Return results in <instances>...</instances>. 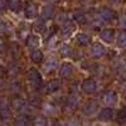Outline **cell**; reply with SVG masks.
Segmentation results:
<instances>
[{"label":"cell","instance_id":"4dcf8cb0","mask_svg":"<svg viewBox=\"0 0 126 126\" xmlns=\"http://www.w3.org/2000/svg\"><path fill=\"white\" fill-rule=\"evenodd\" d=\"M116 119H117L121 124L125 121V110H124V109H121V110L117 112V115H116Z\"/></svg>","mask_w":126,"mask_h":126},{"label":"cell","instance_id":"44dd1931","mask_svg":"<svg viewBox=\"0 0 126 126\" xmlns=\"http://www.w3.org/2000/svg\"><path fill=\"white\" fill-rule=\"evenodd\" d=\"M72 53H73V49L69 44H62L59 47V54L62 57H72Z\"/></svg>","mask_w":126,"mask_h":126},{"label":"cell","instance_id":"5b68a950","mask_svg":"<svg viewBox=\"0 0 126 126\" xmlns=\"http://www.w3.org/2000/svg\"><path fill=\"white\" fill-rule=\"evenodd\" d=\"M81 88H82V91L85 93L91 94L93 92H96V90H97V82H96V79H93V78H86L85 81L82 82Z\"/></svg>","mask_w":126,"mask_h":126},{"label":"cell","instance_id":"2e32d148","mask_svg":"<svg viewBox=\"0 0 126 126\" xmlns=\"http://www.w3.org/2000/svg\"><path fill=\"white\" fill-rule=\"evenodd\" d=\"M56 68H57V59H54V58L47 59L43 66V69L46 73H52L53 71H56Z\"/></svg>","mask_w":126,"mask_h":126},{"label":"cell","instance_id":"e0dca14e","mask_svg":"<svg viewBox=\"0 0 126 126\" xmlns=\"http://www.w3.org/2000/svg\"><path fill=\"white\" fill-rule=\"evenodd\" d=\"M54 14V8L53 5L50 4H47L43 6V12H42V19L43 20H47V19H50Z\"/></svg>","mask_w":126,"mask_h":126},{"label":"cell","instance_id":"f546056e","mask_svg":"<svg viewBox=\"0 0 126 126\" xmlns=\"http://www.w3.org/2000/svg\"><path fill=\"white\" fill-rule=\"evenodd\" d=\"M29 103H30V106H33V107H39L40 106V100H39V97H35V98L32 97Z\"/></svg>","mask_w":126,"mask_h":126},{"label":"cell","instance_id":"ffe728a7","mask_svg":"<svg viewBox=\"0 0 126 126\" xmlns=\"http://www.w3.org/2000/svg\"><path fill=\"white\" fill-rule=\"evenodd\" d=\"M42 110H43V113L46 115V116H48V115H53L57 110L56 105L52 103V102H46L43 105V107H42Z\"/></svg>","mask_w":126,"mask_h":126},{"label":"cell","instance_id":"d4e9b609","mask_svg":"<svg viewBox=\"0 0 126 126\" xmlns=\"http://www.w3.org/2000/svg\"><path fill=\"white\" fill-rule=\"evenodd\" d=\"M34 29L37 32H39V33H40V32H44L46 30V22L42 18L38 19L37 22H35V24H34Z\"/></svg>","mask_w":126,"mask_h":126},{"label":"cell","instance_id":"8fae6325","mask_svg":"<svg viewBox=\"0 0 126 126\" xmlns=\"http://www.w3.org/2000/svg\"><path fill=\"white\" fill-rule=\"evenodd\" d=\"M78 101H79V96H78V93L75 91V90H72L68 94V97H67V107L69 110H73L77 105H78Z\"/></svg>","mask_w":126,"mask_h":126},{"label":"cell","instance_id":"4316f807","mask_svg":"<svg viewBox=\"0 0 126 126\" xmlns=\"http://www.w3.org/2000/svg\"><path fill=\"white\" fill-rule=\"evenodd\" d=\"M64 126H81V122H79V120H78V119L72 117V119H69V120H67V121H66Z\"/></svg>","mask_w":126,"mask_h":126},{"label":"cell","instance_id":"74e56055","mask_svg":"<svg viewBox=\"0 0 126 126\" xmlns=\"http://www.w3.org/2000/svg\"><path fill=\"white\" fill-rule=\"evenodd\" d=\"M111 1H112V3H120L121 0H111Z\"/></svg>","mask_w":126,"mask_h":126},{"label":"cell","instance_id":"30bf717a","mask_svg":"<svg viewBox=\"0 0 126 126\" xmlns=\"http://www.w3.org/2000/svg\"><path fill=\"white\" fill-rule=\"evenodd\" d=\"M59 86H61L59 79H50V81H48L46 85H44V87H43V92L47 93V94L54 93V92L59 88Z\"/></svg>","mask_w":126,"mask_h":126},{"label":"cell","instance_id":"f1b7e54d","mask_svg":"<svg viewBox=\"0 0 126 126\" xmlns=\"http://www.w3.org/2000/svg\"><path fill=\"white\" fill-rule=\"evenodd\" d=\"M14 126H28V121L25 120V117H19L15 121Z\"/></svg>","mask_w":126,"mask_h":126},{"label":"cell","instance_id":"d6986e66","mask_svg":"<svg viewBox=\"0 0 126 126\" xmlns=\"http://www.w3.org/2000/svg\"><path fill=\"white\" fill-rule=\"evenodd\" d=\"M43 52H42L40 49H32L30 52V59L33 61L34 63H40L42 61H43Z\"/></svg>","mask_w":126,"mask_h":126},{"label":"cell","instance_id":"d590c367","mask_svg":"<svg viewBox=\"0 0 126 126\" xmlns=\"http://www.w3.org/2000/svg\"><path fill=\"white\" fill-rule=\"evenodd\" d=\"M0 126H9V124L5 122V121H3V122H0Z\"/></svg>","mask_w":126,"mask_h":126},{"label":"cell","instance_id":"52a82bcc","mask_svg":"<svg viewBox=\"0 0 126 126\" xmlns=\"http://www.w3.org/2000/svg\"><path fill=\"white\" fill-rule=\"evenodd\" d=\"M105 53H106V49H105V47L98 43V42H94V43L91 44L90 47V54L94 58H100L102 56H105Z\"/></svg>","mask_w":126,"mask_h":126},{"label":"cell","instance_id":"9a60e30c","mask_svg":"<svg viewBox=\"0 0 126 126\" xmlns=\"http://www.w3.org/2000/svg\"><path fill=\"white\" fill-rule=\"evenodd\" d=\"M76 44L79 46V47H85L90 43V40H91V37L87 34V33H78L76 35Z\"/></svg>","mask_w":126,"mask_h":126},{"label":"cell","instance_id":"5bb4252c","mask_svg":"<svg viewBox=\"0 0 126 126\" xmlns=\"http://www.w3.org/2000/svg\"><path fill=\"white\" fill-rule=\"evenodd\" d=\"M100 38L103 42H106V43H111V42L113 40V38H115V30L111 29V28L103 29L101 33H100Z\"/></svg>","mask_w":126,"mask_h":126},{"label":"cell","instance_id":"3957f363","mask_svg":"<svg viewBox=\"0 0 126 126\" xmlns=\"http://www.w3.org/2000/svg\"><path fill=\"white\" fill-rule=\"evenodd\" d=\"M10 106H12V109H13L14 111H16V112H19V113L25 112V110H27V107H28L25 100L22 98V97H19V96H15V97L12 100V102H10Z\"/></svg>","mask_w":126,"mask_h":126},{"label":"cell","instance_id":"cb8c5ba5","mask_svg":"<svg viewBox=\"0 0 126 126\" xmlns=\"http://www.w3.org/2000/svg\"><path fill=\"white\" fill-rule=\"evenodd\" d=\"M33 126H48V120L44 115H39L33 120Z\"/></svg>","mask_w":126,"mask_h":126},{"label":"cell","instance_id":"f35d334b","mask_svg":"<svg viewBox=\"0 0 126 126\" xmlns=\"http://www.w3.org/2000/svg\"><path fill=\"white\" fill-rule=\"evenodd\" d=\"M56 1H58V0H56Z\"/></svg>","mask_w":126,"mask_h":126},{"label":"cell","instance_id":"603a6c76","mask_svg":"<svg viewBox=\"0 0 126 126\" xmlns=\"http://www.w3.org/2000/svg\"><path fill=\"white\" fill-rule=\"evenodd\" d=\"M116 44L119 48H124L126 46V33L125 30H120L119 35L116 37Z\"/></svg>","mask_w":126,"mask_h":126},{"label":"cell","instance_id":"9c48e42d","mask_svg":"<svg viewBox=\"0 0 126 126\" xmlns=\"http://www.w3.org/2000/svg\"><path fill=\"white\" fill-rule=\"evenodd\" d=\"M37 12H38V9H37V5L34 3H32V1L25 3V5H24V15H25V18H28V19L35 18Z\"/></svg>","mask_w":126,"mask_h":126},{"label":"cell","instance_id":"4fadbf2b","mask_svg":"<svg viewBox=\"0 0 126 126\" xmlns=\"http://www.w3.org/2000/svg\"><path fill=\"white\" fill-rule=\"evenodd\" d=\"M72 72H73V66H72V63L69 62H64V63H62L61 67H59V76L61 77H69L72 75Z\"/></svg>","mask_w":126,"mask_h":126},{"label":"cell","instance_id":"277c9868","mask_svg":"<svg viewBox=\"0 0 126 126\" xmlns=\"http://www.w3.org/2000/svg\"><path fill=\"white\" fill-rule=\"evenodd\" d=\"M97 15L100 16V19L102 20V22H111V20H113L115 18H116V13L113 12L112 9L110 8H101L98 12H97Z\"/></svg>","mask_w":126,"mask_h":126},{"label":"cell","instance_id":"484cf974","mask_svg":"<svg viewBox=\"0 0 126 126\" xmlns=\"http://www.w3.org/2000/svg\"><path fill=\"white\" fill-rule=\"evenodd\" d=\"M19 73V66H16V64H10V66H8V75L9 76H16Z\"/></svg>","mask_w":126,"mask_h":126},{"label":"cell","instance_id":"7c38bea8","mask_svg":"<svg viewBox=\"0 0 126 126\" xmlns=\"http://www.w3.org/2000/svg\"><path fill=\"white\" fill-rule=\"evenodd\" d=\"M112 117H113V110L110 107L101 109L97 115V120H100V121H110Z\"/></svg>","mask_w":126,"mask_h":126},{"label":"cell","instance_id":"ba28073f","mask_svg":"<svg viewBox=\"0 0 126 126\" xmlns=\"http://www.w3.org/2000/svg\"><path fill=\"white\" fill-rule=\"evenodd\" d=\"M12 116V111H10L9 103L5 98H0V117L3 120H8Z\"/></svg>","mask_w":126,"mask_h":126},{"label":"cell","instance_id":"6da1fadb","mask_svg":"<svg viewBox=\"0 0 126 126\" xmlns=\"http://www.w3.org/2000/svg\"><path fill=\"white\" fill-rule=\"evenodd\" d=\"M27 81L29 82V85L34 90H38L42 86V75L39 73V71L37 68H30L28 72H27Z\"/></svg>","mask_w":126,"mask_h":126},{"label":"cell","instance_id":"e575fe53","mask_svg":"<svg viewBox=\"0 0 126 126\" xmlns=\"http://www.w3.org/2000/svg\"><path fill=\"white\" fill-rule=\"evenodd\" d=\"M48 126H61V124L58 120H53V121H50V124H48Z\"/></svg>","mask_w":126,"mask_h":126},{"label":"cell","instance_id":"836d02e7","mask_svg":"<svg viewBox=\"0 0 126 126\" xmlns=\"http://www.w3.org/2000/svg\"><path fill=\"white\" fill-rule=\"evenodd\" d=\"M6 6V0H0V12H3Z\"/></svg>","mask_w":126,"mask_h":126},{"label":"cell","instance_id":"83f0119b","mask_svg":"<svg viewBox=\"0 0 126 126\" xmlns=\"http://www.w3.org/2000/svg\"><path fill=\"white\" fill-rule=\"evenodd\" d=\"M75 19H76V22H77L78 24H85V23H86V20H87L86 15H83V14H79V13L75 14Z\"/></svg>","mask_w":126,"mask_h":126},{"label":"cell","instance_id":"8d00e7d4","mask_svg":"<svg viewBox=\"0 0 126 126\" xmlns=\"http://www.w3.org/2000/svg\"><path fill=\"white\" fill-rule=\"evenodd\" d=\"M120 23H121V27H124V16H121V19H120Z\"/></svg>","mask_w":126,"mask_h":126},{"label":"cell","instance_id":"7a4b0ae2","mask_svg":"<svg viewBox=\"0 0 126 126\" xmlns=\"http://www.w3.org/2000/svg\"><path fill=\"white\" fill-rule=\"evenodd\" d=\"M102 102L106 107L112 109V106H115L117 102V92L113 90H107L102 96Z\"/></svg>","mask_w":126,"mask_h":126},{"label":"cell","instance_id":"1f68e13d","mask_svg":"<svg viewBox=\"0 0 126 126\" xmlns=\"http://www.w3.org/2000/svg\"><path fill=\"white\" fill-rule=\"evenodd\" d=\"M5 29H6V25H5V23L3 22V20H0V33H4V32H5Z\"/></svg>","mask_w":126,"mask_h":126},{"label":"cell","instance_id":"ac0fdd59","mask_svg":"<svg viewBox=\"0 0 126 126\" xmlns=\"http://www.w3.org/2000/svg\"><path fill=\"white\" fill-rule=\"evenodd\" d=\"M6 6L14 13H18L22 9V0H6Z\"/></svg>","mask_w":126,"mask_h":126},{"label":"cell","instance_id":"7402d4cb","mask_svg":"<svg viewBox=\"0 0 126 126\" xmlns=\"http://www.w3.org/2000/svg\"><path fill=\"white\" fill-rule=\"evenodd\" d=\"M27 46L29 48L37 49V47L39 46V38H38V35H29L27 38Z\"/></svg>","mask_w":126,"mask_h":126},{"label":"cell","instance_id":"8992f818","mask_svg":"<svg viewBox=\"0 0 126 126\" xmlns=\"http://www.w3.org/2000/svg\"><path fill=\"white\" fill-rule=\"evenodd\" d=\"M98 110V103L97 101H94V100H87L86 103H85V106H83V113L86 115V116H93L94 113L97 112Z\"/></svg>","mask_w":126,"mask_h":126},{"label":"cell","instance_id":"d6a6232c","mask_svg":"<svg viewBox=\"0 0 126 126\" xmlns=\"http://www.w3.org/2000/svg\"><path fill=\"white\" fill-rule=\"evenodd\" d=\"M4 49H5V42L0 38V53H3Z\"/></svg>","mask_w":126,"mask_h":126}]
</instances>
